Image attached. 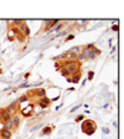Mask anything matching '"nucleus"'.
I'll use <instances>...</instances> for the list:
<instances>
[{"label":"nucleus","instance_id":"1","mask_svg":"<svg viewBox=\"0 0 124 139\" xmlns=\"http://www.w3.org/2000/svg\"><path fill=\"white\" fill-rule=\"evenodd\" d=\"M93 49H94V46H92L91 49H87V48L81 49L80 54L83 56V59H85V61H88V59H94V58L97 57L96 54H94V51H93Z\"/></svg>","mask_w":124,"mask_h":139},{"label":"nucleus","instance_id":"2","mask_svg":"<svg viewBox=\"0 0 124 139\" xmlns=\"http://www.w3.org/2000/svg\"><path fill=\"white\" fill-rule=\"evenodd\" d=\"M66 68L68 69V71L72 74V75H73V74H75V73H80L79 64H78V62H76V61H70V63H69Z\"/></svg>","mask_w":124,"mask_h":139},{"label":"nucleus","instance_id":"3","mask_svg":"<svg viewBox=\"0 0 124 139\" xmlns=\"http://www.w3.org/2000/svg\"><path fill=\"white\" fill-rule=\"evenodd\" d=\"M5 110L8 112L11 115L17 114V112H18V100H14L13 102H12V103H10V105H8Z\"/></svg>","mask_w":124,"mask_h":139},{"label":"nucleus","instance_id":"4","mask_svg":"<svg viewBox=\"0 0 124 139\" xmlns=\"http://www.w3.org/2000/svg\"><path fill=\"white\" fill-rule=\"evenodd\" d=\"M17 29H18V30H19V31H20V32H22L25 37H29V36H30V29H29L26 22H24V20H23V22L20 23V25H19Z\"/></svg>","mask_w":124,"mask_h":139},{"label":"nucleus","instance_id":"5","mask_svg":"<svg viewBox=\"0 0 124 139\" xmlns=\"http://www.w3.org/2000/svg\"><path fill=\"white\" fill-rule=\"evenodd\" d=\"M11 117H12V115L6 111L5 108H0V120H1L2 123H5V121L10 120V119H11Z\"/></svg>","mask_w":124,"mask_h":139},{"label":"nucleus","instance_id":"6","mask_svg":"<svg viewBox=\"0 0 124 139\" xmlns=\"http://www.w3.org/2000/svg\"><path fill=\"white\" fill-rule=\"evenodd\" d=\"M44 23H45L44 31H49V30H51V29L54 28L56 24H58V23H60V20H57V19H55V20H45Z\"/></svg>","mask_w":124,"mask_h":139},{"label":"nucleus","instance_id":"7","mask_svg":"<svg viewBox=\"0 0 124 139\" xmlns=\"http://www.w3.org/2000/svg\"><path fill=\"white\" fill-rule=\"evenodd\" d=\"M11 123L13 124V128L16 130V128H18L19 127V125H20V118H19V115L18 114H13L12 117H11Z\"/></svg>","mask_w":124,"mask_h":139},{"label":"nucleus","instance_id":"8","mask_svg":"<svg viewBox=\"0 0 124 139\" xmlns=\"http://www.w3.org/2000/svg\"><path fill=\"white\" fill-rule=\"evenodd\" d=\"M0 138L2 139H11L12 138V131H7L5 128L0 130Z\"/></svg>","mask_w":124,"mask_h":139},{"label":"nucleus","instance_id":"9","mask_svg":"<svg viewBox=\"0 0 124 139\" xmlns=\"http://www.w3.org/2000/svg\"><path fill=\"white\" fill-rule=\"evenodd\" d=\"M40 106H41L42 108H47L49 105H50V100L48 99L47 96H44V97H41V100H40Z\"/></svg>","mask_w":124,"mask_h":139},{"label":"nucleus","instance_id":"10","mask_svg":"<svg viewBox=\"0 0 124 139\" xmlns=\"http://www.w3.org/2000/svg\"><path fill=\"white\" fill-rule=\"evenodd\" d=\"M2 128H5L7 131H12L13 130V124L11 123V120H7V121L2 123Z\"/></svg>","mask_w":124,"mask_h":139},{"label":"nucleus","instance_id":"11","mask_svg":"<svg viewBox=\"0 0 124 139\" xmlns=\"http://www.w3.org/2000/svg\"><path fill=\"white\" fill-rule=\"evenodd\" d=\"M91 126H92V127H96L93 120H90V119H88V120H85L83 123V128H90Z\"/></svg>","mask_w":124,"mask_h":139},{"label":"nucleus","instance_id":"12","mask_svg":"<svg viewBox=\"0 0 124 139\" xmlns=\"http://www.w3.org/2000/svg\"><path fill=\"white\" fill-rule=\"evenodd\" d=\"M80 51H81V46H79V45H75V46H73V48H70L67 52H72V54H75V55H78V54H80Z\"/></svg>","mask_w":124,"mask_h":139},{"label":"nucleus","instance_id":"13","mask_svg":"<svg viewBox=\"0 0 124 139\" xmlns=\"http://www.w3.org/2000/svg\"><path fill=\"white\" fill-rule=\"evenodd\" d=\"M35 95L38 97H44L45 96V89L44 88H38L35 90Z\"/></svg>","mask_w":124,"mask_h":139},{"label":"nucleus","instance_id":"14","mask_svg":"<svg viewBox=\"0 0 124 139\" xmlns=\"http://www.w3.org/2000/svg\"><path fill=\"white\" fill-rule=\"evenodd\" d=\"M60 73H61V75L62 76H65V77H69V76H72V74L68 71V69L66 68V67H62V68H60Z\"/></svg>","mask_w":124,"mask_h":139},{"label":"nucleus","instance_id":"15","mask_svg":"<svg viewBox=\"0 0 124 139\" xmlns=\"http://www.w3.org/2000/svg\"><path fill=\"white\" fill-rule=\"evenodd\" d=\"M80 77H81V73H75V74H73V75H72V82H73V83H78L79 80H80Z\"/></svg>","mask_w":124,"mask_h":139},{"label":"nucleus","instance_id":"16","mask_svg":"<svg viewBox=\"0 0 124 139\" xmlns=\"http://www.w3.org/2000/svg\"><path fill=\"white\" fill-rule=\"evenodd\" d=\"M30 100V97H29L28 94H24V95H22V96L18 99V103H23V102H26Z\"/></svg>","mask_w":124,"mask_h":139},{"label":"nucleus","instance_id":"17","mask_svg":"<svg viewBox=\"0 0 124 139\" xmlns=\"http://www.w3.org/2000/svg\"><path fill=\"white\" fill-rule=\"evenodd\" d=\"M83 131L86 133V134H88V136H91V134H93L94 133V131H96V127H90V128H83Z\"/></svg>","mask_w":124,"mask_h":139},{"label":"nucleus","instance_id":"18","mask_svg":"<svg viewBox=\"0 0 124 139\" xmlns=\"http://www.w3.org/2000/svg\"><path fill=\"white\" fill-rule=\"evenodd\" d=\"M51 131H53V128H51V127H44V128L42 130L41 134H42V136H47V134H49Z\"/></svg>","mask_w":124,"mask_h":139},{"label":"nucleus","instance_id":"19","mask_svg":"<svg viewBox=\"0 0 124 139\" xmlns=\"http://www.w3.org/2000/svg\"><path fill=\"white\" fill-rule=\"evenodd\" d=\"M17 39L20 43H24L25 42V36H24L22 32H19V33H17Z\"/></svg>","mask_w":124,"mask_h":139},{"label":"nucleus","instance_id":"20","mask_svg":"<svg viewBox=\"0 0 124 139\" xmlns=\"http://www.w3.org/2000/svg\"><path fill=\"white\" fill-rule=\"evenodd\" d=\"M42 126H43V124H38V125H36V126H33V127H31V128H30V132H33V131H36V130L41 128Z\"/></svg>","mask_w":124,"mask_h":139},{"label":"nucleus","instance_id":"21","mask_svg":"<svg viewBox=\"0 0 124 139\" xmlns=\"http://www.w3.org/2000/svg\"><path fill=\"white\" fill-rule=\"evenodd\" d=\"M23 20H13L12 22V24H13V26H16V28H18L19 25H20V23H22Z\"/></svg>","mask_w":124,"mask_h":139},{"label":"nucleus","instance_id":"22","mask_svg":"<svg viewBox=\"0 0 124 139\" xmlns=\"http://www.w3.org/2000/svg\"><path fill=\"white\" fill-rule=\"evenodd\" d=\"M57 59H66V57H65V54H62V55H58L57 57H54V61H57Z\"/></svg>","mask_w":124,"mask_h":139},{"label":"nucleus","instance_id":"23","mask_svg":"<svg viewBox=\"0 0 124 139\" xmlns=\"http://www.w3.org/2000/svg\"><path fill=\"white\" fill-rule=\"evenodd\" d=\"M81 120H83V114H80V115H78V117L75 118V121H76V123H79V121H81Z\"/></svg>","mask_w":124,"mask_h":139},{"label":"nucleus","instance_id":"24","mask_svg":"<svg viewBox=\"0 0 124 139\" xmlns=\"http://www.w3.org/2000/svg\"><path fill=\"white\" fill-rule=\"evenodd\" d=\"M66 35H67V31L63 30V31H60V32L57 33V37H62V36H66Z\"/></svg>","mask_w":124,"mask_h":139},{"label":"nucleus","instance_id":"25","mask_svg":"<svg viewBox=\"0 0 124 139\" xmlns=\"http://www.w3.org/2000/svg\"><path fill=\"white\" fill-rule=\"evenodd\" d=\"M93 76H94V73H93V71H88V77H87V79H88L90 81L93 79Z\"/></svg>","mask_w":124,"mask_h":139},{"label":"nucleus","instance_id":"26","mask_svg":"<svg viewBox=\"0 0 124 139\" xmlns=\"http://www.w3.org/2000/svg\"><path fill=\"white\" fill-rule=\"evenodd\" d=\"M70 39H74V35H68V37L66 38V42H68Z\"/></svg>","mask_w":124,"mask_h":139},{"label":"nucleus","instance_id":"27","mask_svg":"<svg viewBox=\"0 0 124 139\" xmlns=\"http://www.w3.org/2000/svg\"><path fill=\"white\" fill-rule=\"evenodd\" d=\"M28 87H30V84L29 83H23L19 86V88H28Z\"/></svg>","mask_w":124,"mask_h":139},{"label":"nucleus","instance_id":"28","mask_svg":"<svg viewBox=\"0 0 124 139\" xmlns=\"http://www.w3.org/2000/svg\"><path fill=\"white\" fill-rule=\"evenodd\" d=\"M103 131H104V133H105V134H109V133H110V130H109V128H106V127H105V128H103Z\"/></svg>","mask_w":124,"mask_h":139},{"label":"nucleus","instance_id":"29","mask_svg":"<svg viewBox=\"0 0 124 139\" xmlns=\"http://www.w3.org/2000/svg\"><path fill=\"white\" fill-rule=\"evenodd\" d=\"M80 106H81V105H78V106H75V107H74V108H72V113H73V112H75L76 111V110H78V108H79V107H80Z\"/></svg>","mask_w":124,"mask_h":139},{"label":"nucleus","instance_id":"30","mask_svg":"<svg viewBox=\"0 0 124 139\" xmlns=\"http://www.w3.org/2000/svg\"><path fill=\"white\" fill-rule=\"evenodd\" d=\"M112 30H113V31H118V25H113V26H112Z\"/></svg>","mask_w":124,"mask_h":139},{"label":"nucleus","instance_id":"31","mask_svg":"<svg viewBox=\"0 0 124 139\" xmlns=\"http://www.w3.org/2000/svg\"><path fill=\"white\" fill-rule=\"evenodd\" d=\"M0 139H2V138H0Z\"/></svg>","mask_w":124,"mask_h":139}]
</instances>
